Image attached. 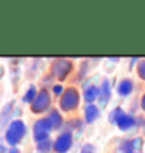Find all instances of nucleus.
Listing matches in <instances>:
<instances>
[{
  "mask_svg": "<svg viewBox=\"0 0 145 153\" xmlns=\"http://www.w3.org/2000/svg\"><path fill=\"white\" fill-rule=\"evenodd\" d=\"M25 133H27V125L24 123V120L16 119V120H13L8 125V128H6V131H5V141H6L8 145H11V147L14 149L16 145L24 139Z\"/></svg>",
  "mask_w": 145,
  "mask_h": 153,
  "instance_id": "1",
  "label": "nucleus"
},
{
  "mask_svg": "<svg viewBox=\"0 0 145 153\" xmlns=\"http://www.w3.org/2000/svg\"><path fill=\"white\" fill-rule=\"evenodd\" d=\"M109 120H111L112 123H115L122 131H127V130L133 128L134 125H136V117H134L133 114L125 113V111H123L122 108H115V109H112Z\"/></svg>",
  "mask_w": 145,
  "mask_h": 153,
  "instance_id": "2",
  "label": "nucleus"
},
{
  "mask_svg": "<svg viewBox=\"0 0 145 153\" xmlns=\"http://www.w3.org/2000/svg\"><path fill=\"white\" fill-rule=\"evenodd\" d=\"M73 64L70 59H66V58H59V59H55L53 64H52V75L53 78H58V80H66L69 74L72 72Z\"/></svg>",
  "mask_w": 145,
  "mask_h": 153,
  "instance_id": "3",
  "label": "nucleus"
},
{
  "mask_svg": "<svg viewBox=\"0 0 145 153\" xmlns=\"http://www.w3.org/2000/svg\"><path fill=\"white\" fill-rule=\"evenodd\" d=\"M78 103H80V94L75 88H69L64 91V94L61 95V100H59V106L63 111H73L78 108Z\"/></svg>",
  "mask_w": 145,
  "mask_h": 153,
  "instance_id": "4",
  "label": "nucleus"
},
{
  "mask_svg": "<svg viewBox=\"0 0 145 153\" xmlns=\"http://www.w3.org/2000/svg\"><path fill=\"white\" fill-rule=\"evenodd\" d=\"M52 131V125L48 122V119H39L34 122L33 125V137L36 142H42L45 139H48Z\"/></svg>",
  "mask_w": 145,
  "mask_h": 153,
  "instance_id": "5",
  "label": "nucleus"
},
{
  "mask_svg": "<svg viewBox=\"0 0 145 153\" xmlns=\"http://www.w3.org/2000/svg\"><path fill=\"white\" fill-rule=\"evenodd\" d=\"M50 103H52V100H50L48 91L47 89H41L38 92V97L31 103V111L34 114H41V113H44V111H47V108L50 106Z\"/></svg>",
  "mask_w": 145,
  "mask_h": 153,
  "instance_id": "6",
  "label": "nucleus"
},
{
  "mask_svg": "<svg viewBox=\"0 0 145 153\" xmlns=\"http://www.w3.org/2000/svg\"><path fill=\"white\" fill-rule=\"evenodd\" d=\"M72 133L70 131H64V133H61L56 139H55L53 142V150L56 153H66L70 150L72 147Z\"/></svg>",
  "mask_w": 145,
  "mask_h": 153,
  "instance_id": "7",
  "label": "nucleus"
},
{
  "mask_svg": "<svg viewBox=\"0 0 145 153\" xmlns=\"http://www.w3.org/2000/svg\"><path fill=\"white\" fill-rule=\"evenodd\" d=\"M111 94H112V89H111V83H109L108 78L103 80L101 83V88H100V94H98V100L103 106L106 105V103L109 102V99H111Z\"/></svg>",
  "mask_w": 145,
  "mask_h": 153,
  "instance_id": "8",
  "label": "nucleus"
},
{
  "mask_svg": "<svg viewBox=\"0 0 145 153\" xmlns=\"http://www.w3.org/2000/svg\"><path fill=\"white\" fill-rule=\"evenodd\" d=\"M133 89H134L133 80L125 78V80H122L119 85H117V94L122 95V97H127V95H129L131 92H133Z\"/></svg>",
  "mask_w": 145,
  "mask_h": 153,
  "instance_id": "9",
  "label": "nucleus"
},
{
  "mask_svg": "<svg viewBox=\"0 0 145 153\" xmlns=\"http://www.w3.org/2000/svg\"><path fill=\"white\" fill-rule=\"evenodd\" d=\"M98 94H100V89L97 88L95 85H91V86H87L84 89L83 97H84V102H87V105H92V103L98 99Z\"/></svg>",
  "mask_w": 145,
  "mask_h": 153,
  "instance_id": "10",
  "label": "nucleus"
},
{
  "mask_svg": "<svg viewBox=\"0 0 145 153\" xmlns=\"http://www.w3.org/2000/svg\"><path fill=\"white\" fill-rule=\"evenodd\" d=\"M98 116H100V109H98V106L97 105H87L86 106V109H84V119H86V122L87 123H92V122H95L97 119H98Z\"/></svg>",
  "mask_w": 145,
  "mask_h": 153,
  "instance_id": "11",
  "label": "nucleus"
},
{
  "mask_svg": "<svg viewBox=\"0 0 145 153\" xmlns=\"http://www.w3.org/2000/svg\"><path fill=\"white\" fill-rule=\"evenodd\" d=\"M47 119H48V122H50V125H52V130H59L61 127H63L64 120H63V116L59 114L58 109H53Z\"/></svg>",
  "mask_w": 145,
  "mask_h": 153,
  "instance_id": "12",
  "label": "nucleus"
},
{
  "mask_svg": "<svg viewBox=\"0 0 145 153\" xmlns=\"http://www.w3.org/2000/svg\"><path fill=\"white\" fill-rule=\"evenodd\" d=\"M11 113H13V103H8V105H5L2 113H0V127L5 128L6 125H10V117H11Z\"/></svg>",
  "mask_w": 145,
  "mask_h": 153,
  "instance_id": "13",
  "label": "nucleus"
},
{
  "mask_svg": "<svg viewBox=\"0 0 145 153\" xmlns=\"http://www.w3.org/2000/svg\"><path fill=\"white\" fill-rule=\"evenodd\" d=\"M36 97H38V91H36V88H34V86H30L28 89H27V92H25V95H24V99H22V100H24L25 103H30V105H31Z\"/></svg>",
  "mask_w": 145,
  "mask_h": 153,
  "instance_id": "14",
  "label": "nucleus"
},
{
  "mask_svg": "<svg viewBox=\"0 0 145 153\" xmlns=\"http://www.w3.org/2000/svg\"><path fill=\"white\" fill-rule=\"evenodd\" d=\"M52 147H53V144H52L50 139H45V141H42V142H38V152L39 153H48L52 150Z\"/></svg>",
  "mask_w": 145,
  "mask_h": 153,
  "instance_id": "15",
  "label": "nucleus"
},
{
  "mask_svg": "<svg viewBox=\"0 0 145 153\" xmlns=\"http://www.w3.org/2000/svg\"><path fill=\"white\" fill-rule=\"evenodd\" d=\"M120 152L122 153H136L133 147V141H123L120 144Z\"/></svg>",
  "mask_w": 145,
  "mask_h": 153,
  "instance_id": "16",
  "label": "nucleus"
},
{
  "mask_svg": "<svg viewBox=\"0 0 145 153\" xmlns=\"http://www.w3.org/2000/svg\"><path fill=\"white\" fill-rule=\"evenodd\" d=\"M133 141V147H134V152L137 153V152H141V149H142V145H144V141L141 137H136V139H131Z\"/></svg>",
  "mask_w": 145,
  "mask_h": 153,
  "instance_id": "17",
  "label": "nucleus"
},
{
  "mask_svg": "<svg viewBox=\"0 0 145 153\" xmlns=\"http://www.w3.org/2000/svg\"><path fill=\"white\" fill-rule=\"evenodd\" d=\"M137 74H139V76L145 81V59L139 62V66H137Z\"/></svg>",
  "mask_w": 145,
  "mask_h": 153,
  "instance_id": "18",
  "label": "nucleus"
},
{
  "mask_svg": "<svg viewBox=\"0 0 145 153\" xmlns=\"http://www.w3.org/2000/svg\"><path fill=\"white\" fill-rule=\"evenodd\" d=\"M95 152V147L94 145H91V144H84L81 147V152L80 153H94Z\"/></svg>",
  "mask_w": 145,
  "mask_h": 153,
  "instance_id": "19",
  "label": "nucleus"
},
{
  "mask_svg": "<svg viewBox=\"0 0 145 153\" xmlns=\"http://www.w3.org/2000/svg\"><path fill=\"white\" fill-rule=\"evenodd\" d=\"M53 94L55 95H63L64 94V88L61 86V85H55L53 86Z\"/></svg>",
  "mask_w": 145,
  "mask_h": 153,
  "instance_id": "20",
  "label": "nucleus"
},
{
  "mask_svg": "<svg viewBox=\"0 0 145 153\" xmlns=\"http://www.w3.org/2000/svg\"><path fill=\"white\" fill-rule=\"evenodd\" d=\"M141 106H142V109L145 111V94L142 95V99H141Z\"/></svg>",
  "mask_w": 145,
  "mask_h": 153,
  "instance_id": "21",
  "label": "nucleus"
},
{
  "mask_svg": "<svg viewBox=\"0 0 145 153\" xmlns=\"http://www.w3.org/2000/svg\"><path fill=\"white\" fill-rule=\"evenodd\" d=\"M8 153H20V150H19V149H16V147H14V149H11V150H10V152H8Z\"/></svg>",
  "mask_w": 145,
  "mask_h": 153,
  "instance_id": "22",
  "label": "nucleus"
},
{
  "mask_svg": "<svg viewBox=\"0 0 145 153\" xmlns=\"http://www.w3.org/2000/svg\"><path fill=\"white\" fill-rule=\"evenodd\" d=\"M0 153H5V149L2 147V145H0Z\"/></svg>",
  "mask_w": 145,
  "mask_h": 153,
  "instance_id": "23",
  "label": "nucleus"
},
{
  "mask_svg": "<svg viewBox=\"0 0 145 153\" xmlns=\"http://www.w3.org/2000/svg\"><path fill=\"white\" fill-rule=\"evenodd\" d=\"M137 153H142V152H137Z\"/></svg>",
  "mask_w": 145,
  "mask_h": 153,
  "instance_id": "24",
  "label": "nucleus"
}]
</instances>
